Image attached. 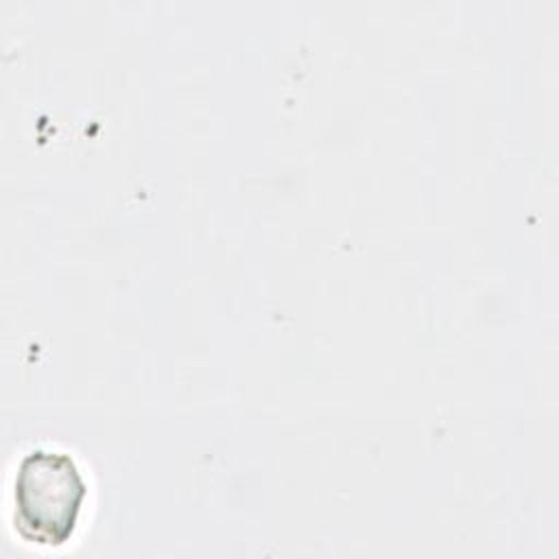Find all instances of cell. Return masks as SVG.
<instances>
[{"mask_svg": "<svg viewBox=\"0 0 559 559\" xmlns=\"http://www.w3.org/2000/svg\"><path fill=\"white\" fill-rule=\"evenodd\" d=\"M85 480L76 461L61 450H31L22 456L13 483V526L37 546L66 544L79 520Z\"/></svg>", "mask_w": 559, "mask_h": 559, "instance_id": "1", "label": "cell"}]
</instances>
